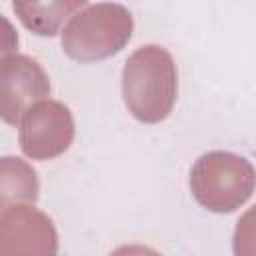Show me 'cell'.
<instances>
[{
	"mask_svg": "<svg viewBox=\"0 0 256 256\" xmlns=\"http://www.w3.org/2000/svg\"><path fill=\"white\" fill-rule=\"evenodd\" d=\"M190 190L196 202L216 214H228L246 204L254 192V168L238 154L212 150L190 170Z\"/></svg>",
	"mask_w": 256,
	"mask_h": 256,
	"instance_id": "3957f363",
	"label": "cell"
},
{
	"mask_svg": "<svg viewBox=\"0 0 256 256\" xmlns=\"http://www.w3.org/2000/svg\"><path fill=\"white\" fill-rule=\"evenodd\" d=\"M50 94V80L38 60L26 54L0 58V120L20 124L24 112Z\"/></svg>",
	"mask_w": 256,
	"mask_h": 256,
	"instance_id": "5b68a950",
	"label": "cell"
},
{
	"mask_svg": "<svg viewBox=\"0 0 256 256\" xmlns=\"http://www.w3.org/2000/svg\"><path fill=\"white\" fill-rule=\"evenodd\" d=\"M16 48H18V32L12 26V22L0 14V58L14 54Z\"/></svg>",
	"mask_w": 256,
	"mask_h": 256,
	"instance_id": "9c48e42d",
	"label": "cell"
},
{
	"mask_svg": "<svg viewBox=\"0 0 256 256\" xmlns=\"http://www.w3.org/2000/svg\"><path fill=\"white\" fill-rule=\"evenodd\" d=\"M58 234L52 220L30 204H16L0 216V256L56 254Z\"/></svg>",
	"mask_w": 256,
	"mask_h": 256,
	"instance_id": "8992f818",
	"label": "cell"
},
{
	"mask_svg": "<svg viewBox=\"0 0 256 256\" xmlns=\"http://www.w3.org/2000/svg\"><path fill=\"white\" fill-rule=\"evenodd\" d=\"M38 192V174L26 160L0 156V216L16 204H34Z\"/></svg>",
	"mask_w": 256,
	"mask_h": 256,
	"instance_id": "ba28073f",
	"label": "cell"
},
{
	"mask_svg": "<svg viewBox=\"0 0 256 256\" xmlns=\"http://www.w3.org/2000/svg\"><path fill=\"white\" fill-rule=\"evenodd\" d=\"M88 0H12L18 20L38 36H54L64 20Z\"/></svg>",
	"mask_w": 256,
	"mask_h": 256,
	"instance_id": "52a82bcc",
	"label": "cell"
},
{
	"mask_svg": "<svg viewBox=\"0 0 256 256\" xmlns=\"http://www.w3.org/2000/svg\"><path fill=\"white\" fill-rule=\"evenodd\" d=\"M134 20L126 6L100 2L76 14L62 32V50L76 62H96L118 54L132 38Z\"/></svg>",
	"mask_w": 256,
	"mask_h": 256,
	"instance_id": "7a4b0ae2",
	"label": "cell"
},
{
	"mask_svg": "<svg viewBox=\"0 0 256 256\" xmlns=\"http://www.w3.org/2000/svg\"><path fill=\"white\" fill-rule=\"evenodd\" d=\"M22 152L32 160H50L64 154L74 140V118L66 104L40 100L20 118Z\"/></svg>",
	"mask_w": 256,
	"mask_h": 256,
	"instance_id": "277c9868",
	"label": "cell"
},
{
	"mask_svg": "<svg viewBox=\"0 0 256 256\" xmlns=\"http://www.w3.org/2000/svg\"><path fill=\"white\" fill-rule=\"evenodd\" d=\"M176 96L178 72L172 54L158 44L136 48L122 70V98L128 112L144 124H156L168 118Z\"/></svg>",
	"mask_w": 256,
	"mask_h": 256,
	"instance_id": "6da1fadb",
	"label": "cell"
}]
</instances>
